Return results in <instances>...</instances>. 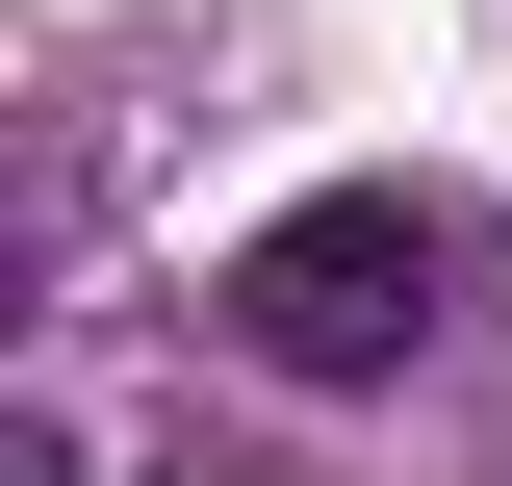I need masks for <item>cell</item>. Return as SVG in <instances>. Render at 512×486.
Masks as SVG:
<instances>
[{"label":"cell","mask_w":512,"mask_h":486,"mask_svg":"<svg viewBox=\"0 0 512 486\" xmlns=\"http://www.w3.org/2000/svg\"><path fill=\"white\" fill-rule=\"evenodd\" d=\"M205 307H231L256 384H410L436 307H461V205H436V180H308L282 231H231Z\"/></svg>","instance_id":"1"}]
</instances>
